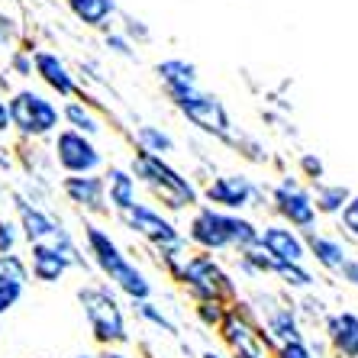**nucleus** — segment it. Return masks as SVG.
Segmentation results:
<instances>
[{
  "label": "nucleus",
  "instance_id": "f257e3e1",
  "mask_svg": "<svg viewBox=\"0 0 358 358\" xmlns=\"http://www.w3.org/2000/svg\"><path fill=\"white\" fill-rule=\"evenodd\" d=\"M187 242H194L200 252H245L259 242V226L239 213H226V210H217L210 203H197L191 223H187Z\"/></svg>",
  "mask_w": 358,
  "mask_h": 358
},
{
  "label": "nucleus",
  "instance_id": "f03ea898",
  "mask_svg": "<svg viewBox=\"0 0 358 358\" xmlns=\"http://www.w3.org/2000/svg\"><path fill=\"white\" fill-rule=\"evenodd\" d=\"M84 245H87V252H91V259H94V265H97L100 275L107 278L117 291H123L133 303L136 300H149L152 297V281L142 275L133 262H129V255L120 249L117 239H113L103 226H97V223L84 226Z\"/></svg>",
  "mask_w": 358,
  "mask_h": 358
},
{
  "label": "nucleus",
  "instance_id": "7ed1b4c3",
  "mask_svg": "<svg viewBox=\"0 0 358 358\" xmlns=\"http://www.w3.org/2000/svg\"><path fill=\"white\" fill-rule=\"evenodd\" d=\"M129 171H133L136 184L149 187L152 197L159 200L165 210H171V213H181V210H191L200 203L197 184H194L191 178H184L168 159L136 152L133 162H129Z\"/></svg>",
  "mask_w": 358,
  "mask_h": 358
},
{
  "label": "nucleus",
  "instance_id": "20e7f679",
  "mask_svg": "<svg viewBox=\"0 0 358 358\" xmlns=\"http://www.w3.org/2000/svg\"><path fill=\"white\" fill-rule=\"evenodd\" d=\"M10 126L23 142H42L62 129V107L49 94L33 87H17L7 94Z\"/></svg>",
  "mask_w": 358,
  "mask_h": 358
},
{
  "label": "nucleus",
  "instance_id": "39448f33",
  "mask_svg": "<svg viewBox=\"0 0 358 358\" xmlns=\"http://www.w3.org/2000/svg\"><path fill=\"white\" fill-rule=\"evenodd\" d=\"M78 303L84 310V320L91 326V333L103 345H123L129 342V329H126V313L120 307L117 294L107 284H84L78 291Z\"/></svg>",
  "mask_w": 358,
  "mask_h": 358
},
{
  "label": "nucleus",
  "instance_id": "423d86ee",
  "mask_svg": "<svg viewBox=\"0 0 358 358\" xmlns=\"http://www.w3.org/2000/svg\"><path fill=\"white\" fill-rule=\"evenodd\" d=\"M171 107L181 113L191 126H197L203 136L220 142H229V136L236 133L233 120H229V110L223 107V100L210 91H200V87H191V91H178L168 94Z\"/></svg>",
  "mask_w": 358,
  "mask_h": 358
},
{
  "label": "nucleus",
  "instance_id": "0eeeda50",
  "mask_svg": "<svg viewBox=\"0 0 358 358\" xmlns=\"http://www.w3.org/2000/svg\"><path fill=\"white\" fill-rule=\"evenodd\" d=\"M103 162L107 159L100 145L87 136L65 129V126L52 136V165L62 168V175H100Z\"/></svg>",
  "mask_w": 358,
  "mask_h": 358
},
{
  "label": "nucleus",
  "instance_id": "6e6552de",
  "mask_svg": "<svg viewBox=\"0 0 358 358\" xmlns=\"http://www.w3.org/2000/svg\"><path fill=\"white\" fill-rule=\"evenodd\" d=\"M178 281L197 300H217V303H223L226 297L236 294V284L229 281V275L220 268V262L210 252H200V255L184 259L181 271H178Z\"/></svg>",
  "mask_w": 358,
  "mask_h": 358
},
{
  "label": "nucleus",
  "instance_id": "1a4fd4ad",
  "mask_svg": "<svg viewBox=\"0 0 358 358\" xmlns=\"http://www.w3.org/2000/svg\"><path fill=\"white\" fill-rule=\"evenodd\" d=\"M120 223L129 229V233L142 236V239L149 242V245H155V249H175V245H187V239H184V233L178 229L171 220L162 213V210H155L152 203H142V200H136L129 210H123V213H117Z\"/></svg>",
  "mask_w": 358,
  "mask_h": 358
},
{
  "label": "nucleus",
  "instance_id": "9d476101",
  "mask_svg": "<svg viewBox=\"0 0 358 358\" xmlns=\"http://www.w3.org/2000/svg\"><path fill=\"white\" fill-rule=\"evenodd\" d=\"M268 197H271V207H275V213L284 220V226H291V229H303V233H310L313 226H317V207H313V197H310V187H303V184L297 181V178H281V181L268 191Z\"/></svg>",
  "mask_w": 358,
  "mask_h": 358
},
{
  "label": "nucleus",
  "instance_id": "9b49d317",
  "mask_svg": "<svg viewBox=\"0 0 358 358\" xmlns=\"http://www.w3.org/2000/svg\"><path fill=\"white\" fill-rule=\"evenodd\" d=\"M203 197H207L210 207L226 210V213H239L245 207H262L265 203V191L249 175H239V171L217 175L203 187Z\"/></svg>",
  "mask_w": 358,
  "mask_h": 358
},
{
  "label": "nucleus",
  "instance_id": "f8f14e48",
  "mask_svg": "<svg viewBox=\"0 0 358 358\" xmlns=\"http://www.w3.org/2000/svg\"><path fill=\"white\" fill-rule=\"evenodd\" d=\"M13 197V210H17V226L29 245H55L59 236L65 233L62 220H55L52 210H45L42 203H33L29 197H23L20 191H10Z\"/></svg>",
  "mask_w": 358,
  "mask_h": 358
},
{
  "label": "nucleus",
  "instance_id": "ddd939ff",
  "mask_svg": "<svg viewBox=\"0 0 358 358\" xmlns=\"http://www.w3.org/2000/svg\"><path fill=\"white\" fill-rule=\"evenodd\" d=\"M33 75L62 100H71V97H81L84 94V87H81V81H78V75L71 71V65L52 49H33Z\"/></svg>",
  "mask_w": 358,
  "mask_h": 358
},
{
  "label": "nucleus",
  "instance_id": "4468645a",
  "mask_svg": "<svg viewBox=\"0 0 358 358\" xmlns=\"http://www.w3.org/2000/svg\"><path fill=\"white\" fill-rule=\"evenodd\" d=\"M62 194H65L68 203H75L84 213H94V217L110 213L103 175H65L62 178Z\"/></svg>",
  "mask_w": 358,
  "mask_h": 358
},
{
  "label": "nucleus",
  "instance_id": "2eb2a0df",
  "mask_svg": "<svg viewBox=\"0 0 358 358\" xmlns=\"http://www.w3.org/2000/svg\"><path fill=\"white\" fill-rule=\"evenodd\" d=\"M259 245L268 252V259H275L278 265H287V262H303L307 259V245H303V236L297 229L284 223H268L259 226Z\"/></svg>",
  "mask_w": 358,
  "mask_h": 358
},
{
  "label": "nucleus",
  "instance_id": "dca6fc26",
  "mask_svg": "<svg viewBox=\"0 0 358 358\" xmlns=\"http://www.w3.org/2000/svg\"><path fill=\"white\" fill-rule=\"evenodd\" d=\"M29 252L33 255H29V265L26 268L42 284H59L71 268H78L75 259L65 249H59V245H29Z\"/></svg>",
  "mask_w": 358,
  "mask_h": 358
},
{
  "label": "nucleus",
  "instance_id": "f3484780",
  "mask_svg": "<svg viewBox=\"0 0 358 358\" xmlns=\"http://www.w3.org/2000/svg\"><path fill=\"white\" fill-rule=\"evenodd\" d=\"M26 281H29V268L20 255H0V317L10 307H17V300L23 297Z\"/></svg>",
  "mask_w": 358,
  "mask_h": 358
},
{
  "label": "nucleus",
  "instance_id": "a211bd4d",
  "mask_svg": "<svg viewBox=\"0 0 358 358\" xmlns=\"http://www.w3.org/2000/svg\"><path fill=\"white\" fill-rule=\"evenodd\" d=\"M62 126L65 129H75V133L87 136V139H97V136H103V117H100L97 110L87 103V97H71L62 103Z\"/></svg>",
  "mask_w": 358,
  "mask_h": 358
},
{
  "label": "nucleus",
  "instance_id": "6ab92c4d",
  "mask_svg": "<svg viewBox=\"0 0 358 358\" xmlns=\"http://www.w3.org/2000/svg\"><path fill=\"white\" fill-rule=\"evenodd\" d=\"M103 184H107V203L113 213H123L139 200V184H136L133 171L123 165H110L103 171Z\"/></svg>",
  "mask_w": 358,
  "mask_h": 358
},
{
  "label": "nucleus",
  "instance_id": "aec40b11",
  "mask_svg": "<svg viewBox=\"0 0 358 358\" xmlns=\"http://www.w3.org/2000/svg\"><path fill=\"white\" fill-rule=\"evenodd\" d=\"M65 7L81 26L100 29V33H107L110 23L120 17L117 0H65Z\"/></svg>",
  "mask_w": 358,
  "mask_h": 358
},
{
  "label": "nucleus",
  "instance_id": "412c9836",
  "mask_svg": "<svg viewBox=\"0 0 358 358\" xmlns=\"http://www.w3.org/2000/svg\"><path fill=\"white\" fill-rule=\"evenodd\" d=\"M155 78H159V84L165 87V97L168 94H178V91L200 87V71H197V65L187 59H162L159 65H155Z\"/></svg>",
  "mask_w": 358,
  "mask_h": 358
},
{
  "label": "nucleus",
  "instance_id": "4be33fe9",
  "mask_svg": "<svg viewBox=\"0 0 358 358\" xmlns=\"http://www.w3.org/2000/svg\"><path fill=\"white\" fill-rule=\"evenodd\" d=\"M303 245H307V255L310 259H317L320 268L326 271H339L345 262H349V249L342 245V239L336 236H323V233H303Z\"/></svg>",
  "mask_w": 358,
  "mask_h": 358
},
{
  "label": "nucleus",
  "instance_id": "5701e85b",
  "mask_svg": "<svg viewBox=\"0 0 358 358\" xmlns=\"http://www.w3.org/2000/svg\"><path fill=\"white\" fill-rule=\"evenodd\" d=\"M333 349L345 358H358V313H336L326 320Z\"/></svg>",
  "mask_w": 358,
  "mask_h": 358
},
{
  "label": "nucleus",
  "instance_id": "b1692460",
  "mask_svg": "<svg viewBox=\"0 0 358 358\" xmlns=\"http://www.w3.org/2000/svg\"><path fill=\"white\" fill-rule=\"evenodd\" d=\"M133 142H136V152H145V155H159V159H168V155L178 149L175 136L168 133V129H162V126H155V123L136 126Z\"/></svg>",
  "mask_w": 358,
  "mask_h": 358
},
{
  "label": "nucleus",
  "instance_id": "393cba45",
  "mask_svg": "<svg viewBox=\"0 0 358 358\" xmlns=\"http://www.w3.org/2000/svg\"><path fill=\"white\" fill-rule=\"evenodd\" d=\"M310 197H313V207H317V213H323V217H339V210L345 207V200L352 197V191L345 187V184L320 181V184H313Z\"/></svg>",
  "mask_w": 358,
  "mask_h": 358
},
{
  "label": "nucleus",
  "instance_id": "a878e982",
  "mask_svg": "<svg viewBox=\"0 0 358 358\" xmlns=\"http://www.w3.org/2000/svg\"><path fill=\"white\" fill-rule=\"evenodd\" d=\"M265 329L275 336L278 342H291V339H300V323H297V313L291 307H278L271 310L265 317Z\"/></svg>",
  "mask_w": 358,
  "mask_h": 358
},
{
  "label": "nucleus",
  "instance_id": "bb28decb",
  "mask_svg": "<svg viewBox=\"0 0 358 358\" xmlns=\"http://www.w3.org/2000/svg\"><path fill=\"white\" fill-rule=\"evenodd\" d=\"M220 326H223L226 342H229L236 352H239V349H252V326L245 323L242 317H236V313H233V317H226Z\"/></svg>",
  "mask_w": 358,
  "mask_h": 358
},
{
  "label": "nucleus",
  "instance_id": "cd10ccee",
  "mask_svg": "<svg viewBox=\"0 0 358 358\" xmlns=\"http://www.w3.org/2000/svg\"><path fill=\"white\" fill-rule=\"evenodd\" d=\"M271 275H278L287 287H310L313 284V275H310V268L303 265V262H287V265H275V271Z\"/></svg>",
  "mask_w": 358,
  "mask_h": 358
},
{
  "label": "nucleus",
  "instance_id": "c85d7f7f",
  "mask_svg": "<svg viewBox=\"0 0 358 358\" xmlns=\"http://www.w3.org/2000/svg\"><path fill=\"white\" fill-rule=\"evenodd\" d=\"M120 20H123V29H120V33L133 42V45H145V42H152V29H149L145 20L133 17V13H120Z\"/></svg>",
  "mask_w": 358,
  "mask_h": 358
},
{
  "label": "nucleus",
  "instance_id": "c756f323",
  "mask_svg": "<svg viewBox=\"0 0 358 358\" xmlns=\"http://www.w3.org/2000/svg\"><path fill=\"white\" fill-rule=\"evenodd\" d=\"M23 42V29H20L17 17H10L7 10H0V49H17Z\"/></svg>",
  "mask_w": 358,
  "mask_h": 358
},
{
  "label": "nucleus",
  "instance_id": "7c9ffc66",
  "mask_svg": "<svg viewBox=\"0 0 358 358\" xmlns=\"http://www.w3.org/2000/svg\"><path fill=\"white\" fill-rule=\"evenodd\" d=\"M7 71L17 78H33V49H23V42H20L7 55Z\"/></svg>",
  "mask_w": 358,
  "mask_h": 358
},
{
  "label": "nucleus",
  "instance_id": "2f4dec72",
  "mask_svg": "<svg viewBox=\"0 0 358 358\" xmlns=\"http://www.w3.org/2000/svg\"><path fill=\"white\" fill-rule=\"evenodd\" d=\"M133 307H136V313H139V317L145 320V323L159 326V329H165V333H175V323H171V320H168L165 313H162V310L155 307V303H152V300H136Z\"/></svg>",
  "mask_w": 358,
  "mask_h": 358
},
{
  "label": "nucleus",
  "instance_id": "473e14b6",
  "mask_svg": "<svg viewBox=\"0 0 358 358\" xmlns=\"http://www.w3.org/2000/svg\"><path fill=\"white\" fill-rule=\"evenodd\" d=\"M103 49H107L110 55H120V59H136V45L126 39L120 29H107V33H103Z\"/></svg>",
  "mask_w": 358,
  "mask_h": 358
},
{
  "label": "nucleus",
  "instance_id": "72a5a7b5",
  "mask_svg": "<svg viewBox=\"0 0 358 358\" xmlns=\"http://www.w3.org/2000/svg\"><path fill=\"white\" fill-rule=\"evenodd\" d=\"M17 242H20V226H17V220L0 217V255H13Z\"/></svg>",
  "mask_w": 358,
  "mask_h": 358
},
{
  "label": "nucleus",
  "instance_id": "f704fd0d",
  "mask_svg": "<svg viewBox=\"0 0 358 358\" xmlns=\"http://www.w3.org/2000/svg\"><path fill=\"white\" fill-rule=\"evenodd\" d=\"M300 171H303V178H310L313 184H320L326 178V165L317 152H303V155H300Z\"/></svg>",
  "mask_w": 358,
  "mask_h": 358
},
{
  "label": "nucleus",
  "instance_id": "c9c22d12",
  "mask_svg": "<svg viewBox=\"0 0 358 358\" xmlns=\"http://www.w3.org/2000/svg\"><path fill=\"white\" fill-rule=\"evenodd\" d=\"M339 220H342V229H345L352 239H358V194H352V197L345 200V207L339 210Z\"/></svg>",
  "mask_w": 358,
  "mask_h": 358
},
{
  "label": "nucleus",
  "instance_id": "e433bc0d",
  "mask_svg": "<svg viewBox=\"0 0 358 358\" xmlns=\"http://www.w3.org/2000/svg\"><path fill=\"white\" fill-rule=\"evenodd\" d=\"M197 317L203 320L207 326H220L223 323V303H217V300H200L197 303Z\"/></svg>",
  "mask_w": 358,
  "mask_h": 358
},
{
  "label": "nucleus",
  "instance_id": "4c0bfd02",
  "mask_svg": "<svg viewBox=\"0 0 358 358\" xmlns=\"http://www.w3.org/2000/svg\"><path fill=\"white\" fill-rule=\"evenodd\" d=\"M278 358H317V355L310 352V345L303 339H291V342H281Z\"/></svg>",
  "mask_w": 358,
  "mask_h": 358
},
{
  "label": "nucleus",
  "instance_id": "58836bf2",
  "mask_svg": "<svg viewBox=\"0 0 358 358\" xmlns=\"http://www.w3.org/2000/svg\"><path fill=\"white\" fill-rule=\"evenodd\" d=\"M13 133V126H10V107H7V97L0 94V139H7Z\"/></svg>",
  "mask_w": 358,
  "mask_h": 358
},
{
  "label": "nucleus",
  "instance_id": "ea45409f",
  "mask_svg": "<svg viewBox=\"0 0 358 358\" xmlns=\"http://www.w3.org/2000/svg\"><path fill=\"white\" fill-rule=\"evenodd\" d=\"M339 275L345 278L349 284H355V287H358V255H349V262L339 268Z\"/></svg>",
  "mask_w": 358,
  "mask_h": 358
},
{
  "label": "nucleus",
  "instance_id": "a19ab883",
  "mask_svg": "<svg viewBox=\"0 0 358 358\" xmlns=\"http://www.w3.org/2000/svg\"><path fill=\"white\" fill-rule=\"evenodd\" d=\"M78 71H81V75L87 78V81H94V84H103V78H100V65H97V62H81V65H78Z\"/></svg>",
  "mask_w": 358,
  "mask_h": 358
},
{
  "label": "nucleus",
  "instance_id": "79ce46f5",
  "mask_svg": "<svg viewBox=\"0 0 358 358\" xmlns=\"http://www.w3.org/2000/svg\"><path fill=\"white\" fill-rule=\"evenodd\" d=\"M97 358H126V355H123V352H113V349H107V352H103V355H97Z\"/></svg>",
  "mask_w": 358,
  "mask_h": 358
},
{
  "label": "nucleus",
  "instance_id": "37998d69",
  "mask_svg": "<svg viewBox=\"0 0 358 358\" xmlns=\"http://www.w3.org/2000/svg\"><path fill=\"white\" fill-rule=\"evenodd\" d=\"M203 358H223V355H217V352H203Z\"/></svg>",
  "mask_w": 358,
  "mask_h": 358
},
{
  "label": "nucleus",
  "instance_id": "c03bdc74",
  "mask_svg": "<svg viewBox=\"0 0 358 358\" xmlns=\"http://www.w3.org/2000/svg\"><path fill=\"white\" fill-rule=\"evenodd\" d=\"M0 197H3V178H0Z\"/></svg>",
  "mask_w": 358,
  "mask_h": 358
},
{
  "label": "nucleus",
  "instance_id": "a18cd8bd",
  "mask_svg": "<svg viewBox=\"0 0 358 358\" xmlns=\"http://www.w3.org/2000/svg\"><path fill=\"white\" fill-rule=\"evenodd\" d=\"M78 358H94V355H78Z\"/></svg>",
  "mask_w": 358,
  "mask_h": 358
},
{
  "label": "nucleus",
  "instance_id": "49530a36",
  "mask_svg": "<svg viewBox=\"0 0 358 358\" xmlns=\"http://www.w3.org/2000/svg\"><path fill=\"white\" fill-rule=\"evenodd\" d=\"M0 10H3V7H0Z\"/></svg>",
  "mask_w": 358,
  "mask_h": 358
}]
</instances>
